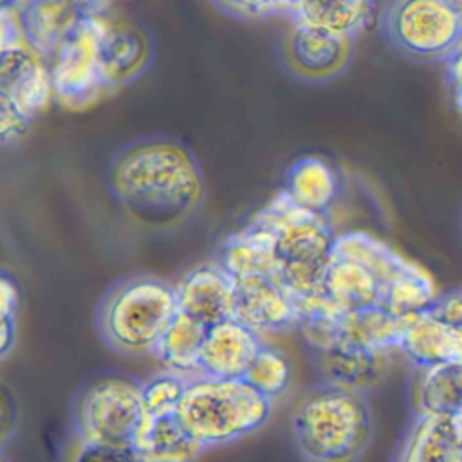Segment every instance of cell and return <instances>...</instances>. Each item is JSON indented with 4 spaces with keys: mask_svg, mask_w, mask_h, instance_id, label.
Segmentation results:
<instances>
[{
    "mask_svg": "<svg viewBox=\"0 0 462 462\" xmlns=\"http://www.w3.org/2000/svg\"><path fill=\"white\" fill-rule=\"evenodd\" d=\"M110 186L119 204L146 226H171L186 218L204 193L191 153L164 139L123 150L110 168Z\"/></svg>",
    "mask_w": 462,
    "mask_h": 462,
    "instance_id": "obj_1",
    "label": "cell"
},
{
    "mask_svg": "<svg viewBox=\"0 0 462 462\" xmlns=\"http://www.w3.org/2000/svg\"><path fill=\"white\" fill-rule=\"evenodd\" d=\"M294 440L309 460L356 458L370 440L372 413L365 392L321 383L296 406Z\"/></svg>",
    "mask_w": 462,
    "mask_h": 462,
    "instance_id": "obj_2",
    "label": "cell"
},
{
    "mask_svg": "<svg viewBox=\"0 0 462 462\" xmlns=\"http://www.w3.org/2000/svg\"><path fill=\"white\" fill-rule=\"evenodd\" d=\"M177 417L204 448L227 444L265 424L271 399L244 377L222 379L195 375L188 381Z\"/></svg>",
    "mask_w": 462,
    "mask_h": 462,
    "instance_id": "obj_3",
    "label": "cell"
},
{
    "mask_svg": "<svg viewBox=\"0 0 462 462\" xmlns=\"http://www.w3.org/2000/svg\"><path fill=\"white\" fill-rule=\"evenodd\" d=\"M177 310L175 289L155 278H135L106 296L101 330L108 345L119 352H153Z\"/></svg>",
    "mask_w": 462,
    "mask_h": 462,
    "instance_id": "obj_4",
    "label": "cell"
},
{
    "mask_svg": "<svg viewBox=\"0 0 462 462\" xmlns=\"http://www.w3.org/2000/svg\"><path fill=\"white\" fill-rule=\"evenodd\" d=\"M143 417L141 384L117 375L101 377L83 392L78 402V440L134 448Z\"/></svg>",
    "mask_w": 462,
    "mask_h": 462,
    "instance_id": "obj_5",
    "label": "cell"
},
{
    "mask_svg": "<svg viewBox=\"0 0 462 462\" xmlns=\"http://www.w3.org/2000/svg\"><path fill=\"white\" fill-rule=\"evenodd\" d=\"M103 27L105 16L81 14L49 60L54 97L67 106L90 105L106 88L99 65Z\"/></svg>",
    "mask_w": 462,
    "mask_h": 462,
    "instance_id": "obj_6",
    "label": "cell"
},
{
    "mask_svg": "<svg viewBox=\"0 0 462 462\" xmlns=\"http://www.w3.org/2000/svg\"><path fill=\"white\" fill-rule=\"evenodd\" d=\"M383 32L413 58H442L462 40V23L444 0H392Z\"/></svg>",
    "mask_w": 462,
    "mask_h": 462,
    "instance_id": "obj_7",
    "label": "cell"
},
{
    "mask_svg": "<svg viewBox=\"0 0 462 462\" xmlns=\"http://www.w3.org/2000/svg\"><path fill=\"white\" fill-rule=\"evenodd\" d=\"M283 56L291 72L307 81L337 76L350 61L352 36L294 20L285 36Z\"/></svg>",
    "mask_w": 462,
    "mask_h": 462,
    "instance_id": "obj_8",
    "label": "cell"
},
{
    "mask_svg": "<svg viewBox=\"0 0 462 462\" xmlns=\"http://www.w3.org/2000/svg\"><path fill=\"white\" fill-rule=\"evenodd\" d=\"M233 318L256 334L296 325V307L289 291L273 274L235 276Z\"/></svg>",
    "mask_w": 462,
    "mask_h": 462,
    "instance_id": "obj_9",
    "label": "cell"
},
{
    "mask_svg": "<svg viewBox=\"0 0 462 462\" xmlns=\"http://www.w3.org/2000/svg\"><path fill=\"white\" fill-rule=\"evenodd\" d=\"M0 94L29 117L43 110L54 96L49 61L27 43L0 52Z\"/></svg>",
    "mask_w": 462,
    "mask_h": 462,
    "instance_id": "obj_10",
    "label": "cell"
},
{
    "mask_svg": "<svg viewBox=\"0 0 462 462\" xmlns=\"http://www.w3.org/2000/svg\"><path fill=\"white\" fill-rule=\"evenodd\" d=\"M397 350L420 370L462 363V328L428 309L402 319Z\"/></svg>",
    "mask_w": 462,
    "mask_h": 462,
    "instance_id": "obj_11",
    "label": "cell"
},
{
    "mask_svg": "<svg viewBox=\"0 0 462 462\" xmlns=\"http://www.w3.org/2000/svg\"><path fill=\"white\" fill-rule=\"evenodd\" d=\"M175 296L180 312L209 327L233 318L235 278L220 263L199 265L180 280Z\"/></svg>",
    "mask_w": 462,
    "mask_h": 462,
    "instance_id": "obj_12",
    "label": "cell"
},
{
    "mask_svg": "<svg viewBox=\"0 0 462 462\" xmlns=\"http://www.w3.org/2000/svg\"><path fill=\"white\" fill-rule=\"evenodd\" d=\"M260 346L258 334L235 318L209 325L200 350V375L240 379Z\"/></svg>",
    "mask_w": 462,
    "mask_h": 462,
    "instance_id": "obj_13",
    "label": "cell"
},
{
    "mask_svg": "<svg viewBox=\"0 0 462 462\" xmlns=\"http://www.w3.org/2000/svg\"><path fill=\"white\" fill-rule=\"evenodd\" d=\"M148 60L150 42L139 27L105 18L99 43V65L106 88L119 87L139 76Z\"/></svg>",
    "mask_w": 462,
    "mask_h": 462,
    "instance_id": "obj_14",
    "label": "cell"
},
{
    "mask_svg": "<svg viewBox=\"0 0 462 462\" xmlns=\"http://www.w3.org/2000/svg\"><path fill=\"white\" fill-rule=\"evenodd\" d=\"M390 350H363L330 345L316 350V363L323 383L366 392L386 372Z\"/></svg>",
    "mask_w": 462,
    "mask_h": 462,
    "instance_id": "obj_15",
    "label": "cell"
},
{
    "mask_svg": "<svg viewBox=\"0 0 462 462\" xmlns=\"http://www.w3.org/2000/svg\"><path fill=\"white\" fill-rule=\"evenodd\" d=\"M16 11L23 42L47 61L65 32L85 14L79 0H25Z\"/></svg>",
    "mask_w": 462,
    "mask_h": 462,
    "instance_id": "obj_16",
    "label": "cell"
},
{
    "mask_svg": "<svg viewBox=\"0 0 462 462\" xmlns=\"http://www.w3.org/2000/svg\"><path fill=\"white\" fill-rule=\"evenodd\" d=\"M402 319L388 314L379 305L341 312L332 327L330 345L363 350H397Z\"/></svg>",
    "mask_w": 462,
    "mask_h": 462,
    "instance_id": "obj_17",
    "label": "cell"
},
{
    "mask_svg": "<svg viewBox=\"0 0 462 462\" xmlns=\"http://www.w3.org/2000/svg\"><path fill=\"white\" fill-rule=\"evenodd\" d=\"M399 460L462 462V442L449 413L419 411L404 435Z\"/></svg>",
    "mask_w": 462,
    "mask_h": 462,
    "instance_id": "obj_18",
    "label": "cell"
},
{
    "mask_svg": "<svg viewBox=\"0 0 462 462\" xmlns=\"http://www.w3.org/2000/svg\"><path fill=\"white\" fill-rule=\"evenodd\" d=\"M134 449L137 460L180 462L197 458L206 448L189 435L177 413L162 417L144 413L134 439Z\"/></svg>",
    "mask_w": 462,
    "mask_h": 462,
    "instance_id": "obj_19",
    "label": "cell"
},
{
    "mask_svg": "<svg viewBox=\"0 0 462 462\" xmlns=\"http://www.w3.org/2000/svg\"><path fill=\"white\" fill-rule=\"evenodd\" d=\"M336 235L327 215L309 213L274 235L278 263H327ZM276 273V271H274Z\"/></svg>",
    "mask_w": 462,
    "mask_h": 462,
    "instance_id": "obj_20",
    "label": "cell"
},
{
    "mask_svg": "<svg viewBox=\"0 0 462 462\" xmlns=\"http://www.w3.org/2000/svg\"><path fill=\"white\" fill-rule=\"evenodd\" d=\"M323 292L341 310L377 305L379 278L356 260L330 254L323 273Z\"/></svg>",
    "mask_w": 462,
    "mask_h": 462,
    "instance_id": "obj_21",
    "label": "cell"
},
{
    "mask_svg": "<svg viewBox=\"0 0 462 462\" xmlns=\"http://www.w3.org/2000/svg\"><path fill=\"white\" fill-rule=\"evenodd\" d=\"M220 265L235 278L245 274H273L276 271L274 235L253 224L231 233L220 249Z\"/></svg>",
    "mask_w": 462,
    "mask_h": 462,
    "instance_id": "obj_22",
    "label": "cell"
},
{
    "mask_svg": "<svg viewBox=\"0 0 462 462\" xmlns=\"http://www.w3.org/2000/svg\"><path fill=\"white\" fill-rule=\"evenodd\" d=\"M283 189L301 208L327 215L339 193V180L327 161L301 157L289 168Z\"/></svg>",
    "mask_w": 462,
    "mask_h": 462,
    "instance_id": "obj_23",
    "label": "cell"
},
{
    "mask_svg": "<svg viewBox=\"0 0 462 462\" xmlns=\"http://www.w3.org/2000/svg\"><path fill=\"white\" fill-rule=\"evenodd\" d=\"M206 330V325L177 310L153 352L166 370L186 377L200 375V350Z\"/></svg>",
    "mask_w": 462,
    "mask_h": 462,
    "instance_id": "obj_24",
    "label": "cell"
},
{
    "mask_svg": "<svg viewBox=\"0 0 462 462\" xmlns=\"http://www.w3.org/2000/svg\"><path fill=\"white\" fill-rule=\"evenodd\" d=\"M437 291L433 278L420 265L410 263L381 285L377 305L388 314L406 319L433 307Z\"/></svg>",
    "mask_w": 462,
    "mask_h": 462,
    "instance_id": "obj_25",
    "label": "cell"
},
{
    "mask_svg": "<svg viewBox=\"0 0 462 462\" xmlns=\"http://www.w3.org/2000/svg\"><path fill=\"white\" fill-rule=\"evenodd\" d=\"M374 0H298L292 18L343 34H354L370 18Z\"/></svg>",
    "mask_w": 462,
    "mask_h": 462,
    "instance_id": "obj_26",
    "label": "cell"
},
{
    "mask_svg": "<svg viewBox=\"0 0 462 462\" xmlns=\"http://www.w3.org/2000/svg\"><path fill=\"white\" fill-rule=\"evenodd\" d=\"M330 254L359 262L379 278L381 285L411 263L384 242L361 231L337 235Z\"/></svg>",
    "mask_w": 462,
    "mask_h": 462,
    "instance_id": "obj_27",
    "label": "cell"
},
{
    "mask_svg": "<svg viewBox=\"0 0 462 462\" xmlns=\"http://www.w3.org/2000/svg\"><path fill=\"white\" fill-rule=\"evenodd\" d=\"M419 411L453 413L462 406V363H446L422 370L417 388Z\"/></svg>",
    "mask_w": 462,
    "mask_h": 462,
    "instance_id": "obj_28",
    "label": "cell"
},
{
    "mask_svg": "<svg viewBox=\"0 0 462 462\" xmlns=\"http://www.w3.org/2000/svg\"><path fill=\"white\" fill-rule=\"evenodd\" d=\"M244 379L267 399L282 395L291 383L289 359L276 348L260 346L253 357Z\"/></svg>",
    "mask_w": 462,
    "mask_h": 462,
    "instance_id": "obj_29",
    "label": "cell"
},
{
    "mask_svg": "<svg viewBox=\"0 0 462 462\" xmlns=\"http://www.w3.org/2000/svg\"><path fill=\"white\" fill-rule=\"evenodd\" d=\"M191 377L166 370L141 384L143 410L150 417L171 415L177 411L188 381Z\"/></svg>",
    "mask_w": 462,
    "mask_h": 462,
    "instance_id": "obj_30",
    "label": "cell"
},
{
    "mask_svg": "<svg viewBox=\"0 0 462 462\" xmlns=\"http://www.w3.org/2000/svg\"><path fill=\"white\" fill-rule=\"evenodd\" d=\"M226 9L242 16H265L289 13L292 14L298 0H218Z\"/></svg>",
    "mask_w": 462,
    "mask_h": 462,
    "instance_id": "obj_31",
    "label": "cell"
},
{
    "mask_svg": "<svg viewBox=\"0 0 462 462\" xmlns=\"http://www.w3.org/2000/svg\"><path fill=\"white\" fill-rule=\"evenodd\" d=\"M32 117H29L9 97L0 94V144L22 137Z\"/></svg>",
    "mask_w": 462,
    "mask_h": 462,
    "instance_id": "obj_32",
    "label": "cell"
},
{
    "mask_svg": "<svg viewBox=\"0 0 462 462\" xmlns=\"http://www.w3.org/2000/svg\"><path fill=\"white\" fill-rule=\"evenodd\" d=\"M76 458L78 460H88V462H123V460H137V453L134 448H119L101 442H85L78 440L76 446Z\"/></svg>",
    "mask_w": 462,
    "mask_h": 462,
    "instance_id": "obj_33",
    "label": "cell"
},
{
    "mask_svg": "<svg viewBox=\"0 0 462 462\" xmlns=\"http://www.w3.org/2000/svg\"><path fill=\"white\" fill-rule=\"evenodd\" d=\"M20 43L25 42L18 20V11L14 7L0 5V52Z\"/></svg>",
    "mask_w": 462,
    "mask_h": 462,
    "instance_id": "obj_34",
    "label": "cell"
},
{
    "mask_svg": "<svg viewBox=\"0 0 462 462\" xmlns=\"http://www.w3.org/2000/svg\"><path fill=\"white\" fill-rule=\"evenodd\" d=\"M18 303H20L18 287L7 274L0 273V319L14 318Z\"/></svg>",
    "mask_w": 462,
    "mask_h": 462,
    "instance_id": "obj_35",
    "label": "cell"
},
{
    "mask_svg": "<svg viewBox=\"0 0 462 462\" xmlns=\"http://www.w3.org/2000/svg\"><path fill=\"white\" fill-rule=\"evenodd\" d=\"M14 420H16L14 401L9 393V390H5L0 384V446L11 437L13 428H14Z\"/></svg>",
    "mask_w": 462,
    "mask_h": 462,
    "instance_id": "obj_36",
    "label": "cell"
},
{
    "mask_svg": "<svg viewBox=\"0 0 462 462\" xmlns=\"http://www.w3.org/2000/svg\"><path fill=\"white\" fill-rule=\"evenodd\" d=\"M446 58V76L451 88L462 87V40L444 56Z\"/></svg>",
    "mask_w": 462,
    "mask_h": 462,
    "instance_id": "obj_37",
    "label": "cell"
},
{
    "mask_svg": "<svg viewBox=\"0 0 462 462\" xmlns=\"http://www.w3.org/2000/svg\"><path fill=\"white\" fill-rule=\"evenodd\" d=\"M14 337H16L14 318L0 319V357H4L13 348Z\"/></svg>",
    "mask_w": 462,
    "mask_h": 462,
    "instance_id": "obj_38",
    "label": "cell"
},
{
    "mask_svg": "<svg viewBox=\"0 0 462 462\" xmlns=\"http://www.w3.org/2000/svg\"><path fill=\"white\" fill-rule=\"evenodd\" d=\"M449 415H451L455 431H457V435H458V439H460V442H462V406L457 408V410H455L453 413H449Z\"/></svg>",
    "mask_w": 462,
    "mask_h": 462,
    "instance_id": "obj_39",
    "label": "cell"
},
{
    "mask_svg": "<svg viewBox=\"0 0 462 462\" xmlns=\"http://www.w3.org/2000/svg\"><path fill=\"white\" fill-rule=\"evenodd\" d=\"M444 2L451 7V11L458 16V20L462 23V0H444Z\"/></svg>",
    "mask_w": 462,
    "mask_h": 462,
    "instance_id": "obj_40",
    "label": "cell"
},
{
    "mask_svg": "<svg viewBox=\"0 0 462 462\" xmlns=\"http://www.w3.org/2000/svg\"><path fill=\"white\" fill-rule=\"evenodd\" d=\"M453 90V99H455V105L458 108V112L462 114V87H457V88H451Z\"/></svg>",
    "mask_w": 462,
    "mask_h": 462,
    "instance_id": "obj_41",
    "label": "cell"
},
{
    "mask_svg": "<svg viewBox=\"0 0 462 462\" xmlns=\"http://www.w3.org/2000/svg\"><path fill=\"white\" fill-rule=\"evenodd\" d=\"M25 0H0V5H5V7H14L18 9Z\"/></svg>",
    "mask_w": 462,
    "mask_h": 462,
    "instance_id": "obj_42",
    "label": "cell"
}]
</instances>
